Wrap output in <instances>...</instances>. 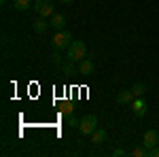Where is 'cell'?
I'll return each instance as SVG.
<instances>
[{"instance_id":"6da1fadb","label":"cell","mask_w":159,"mask_h":157,"mask_svg":"<svg viewBox=\"0 0 159 157\" xmlns=\"http://www.w3.org/2000/svg\"><path fill=\"white\" fill-rule=\"evenodd\" d=\"M85 55H87V45L83 40H72V45L66 49V58L72 64H79L81 60H85Z\"/></svg>"},{"instance_id":"7a4b0ae2","label":"cell","mask_w":159,"mask_h":157,"mask_svg":"<svg viewBox=\"0 0 159 157\" xmlns=\"http://www.w3.org/2000/svg\"><path fill=\"white\" fill-rule=\"evenodd\" d=\"M51 45H53V49H57V51H64V49H68L72 45V34L66 32V30H60V32L53 36Z\"/></svg>"},{"instance_id":"3957f363","label":"cell","mask_w":159,"mask_h":157,"mask_svg":"<svg viewBox=\"0 0 159 157\" xmlns=\"http://www.w3.org/2000/svg\"><path fill=\"white\" fill-rule=\"evenodd\" d=\"M79 130H81L83 136H91V134L98 130V117H96V115H85V117L81 119Z\"/></svg>"},{"instance_id":"277c9868","label":"cell","mask_w":159,"mask_h":157,"mask_svg":"<svg viewBox=\"0 0 159 157\" xmlns=\"http://www.w3.org/2000/svg\"><path fill=\"white\" fill-rule=\"evenodd\" d=\"M34 9H36L38 17H51L55 13V4H53V0H36Z\"/></svg>"},{"instance_id":"5b68a950","label":"cell","mask_w":159,"mask_h":157,"mask_svg":"<svg viewBox=\"0 0 159 157\" xmlns=\"http://www.w3.org/2000/svg\"><path fill=\"white\" fill-rule=\"evenodd\" d=\"M142 145L151 151L153 146L159 145V134L155 132V130H147V132H144V136H142Z\"/></svg>"},{"instance_id":"8992f818","label":"cell","mask_w":159,"mask_h":157,"mask_svg":"<svg viewBox=\"0 0 159 157\" xmlns=\"http://www.w3.org/2000/svg\"><path fill=\"white\" fill-rule=\"evenodd\" d=\"M49 25L55 30V32H60V30L66 28V17H64L61 13H53V15L49 17Z\"/></svg>"},{"instance_id":"52a82bcc","label":"cell","mask_w":159,"mask_h":157,"mask_svg":"<svg viewBox=\"0 0 159 157\" xmlns=\"http://www.w3.org/2000/svg\"><path fill=\"white\" fill-rule=\"evenodd\" d=\"M96 72V64L91 60H81L79 62V74H83V76H91V74Z\"/></svg>"},{"instance_id":"ba28073f","label":"cell","mask_w":159,"mask_h":157,"mask_svg":"<svg viewBox=\"0 0 159 157\" xmlns=\"http://www.w3.org/2000/svg\"><path fill=\"white\" fill-rule=\"evenodd\" d=\"M129 106H132V113H134L136 117H144V113H147V100L144 98H136Z\"/></svg>"},{"instance_id":"9c48e42d","label":"cell","mask_w":159,"mask_h":157,"mask_svg":"<svg viewBox=\"0 0 159 157\" xmlns=\"http://www.w3.org/2000/svg\"><path fill=\"white\" fill-rule=\"evenodd\" d=\"M115 100H117V104H132V102L136 100V96H134L132 89H121V91L117 94Z\"/></svg>"},{"instance_id":"30bf717a","label":"cell","mask_w":159,"mask_h":157,"mask_svg":"<svg viewBox=\"0 0 159 157\" xmlns=\"http://www.w3.org/2000/svg\"><path fill=\"white\" fill-rule=\"evenodd\" d=\"M34 32H38V34H43V32H47V28H51L49 21H47V17H38L36 21H34Z\"/></svg>"},{"instance_id":"8fae6325","label":"cell","mask_w":159,"mask_h":157,"mask_svg":"<svg viewBox=\"0 0 159 157\" xmlns=\"http://www.w3.org/2000/svg\"><path fill=\"white\" fill-rule=\"evenodd\" d=\"M104 140H106V132H104V130H96V132L91 134V145H96V146H100L102 145V142H104Z\"/></svg>"},{"instance_id":"7c38bea8","label":"cell","mask_w":159,"mask_h":157,"mask_svg":"<svg viewBox=\"0 0 159 157\" xmlns=\"http://www.w3.org/2000/svg\"><path fill=\"white\" fill-rule=\"evenodd\" d=\"M129 155L132 157H148V149L144 145H138V146H134V149L129 151Z\"/></svg>"},{"instance_id":"4fadbf2b","label":"cell","mask_w":159,"mask_h":157,"mask_svg":"<svg viewBox=\"0 0 159 157\" xmlns=\"http://www.w3.org/2000/svg\"><path fill=\"white\" fill-rule=\"evenodd\" d=\"M30 4H32V0H13V7H15L17 11H25V9H30Z\"/></svg>"},{"instance_id":"5bb4252c","label":"cell","mask_w":159,"mask_h":157,"mask_svg":"<svg viewBox=\"0 0 159 157\" xmlns=\"http://www.w3.org/2000/svg\"><path fill=\"white\" fill-rule=\"evenodd\" d=\"M132 91H134L136 98H142L144 91H147V87H144V83H136V85H132Z\"/></svg>"},{"instance_id":"9a60e30c","label":"cell","mask_w":159,"mask_h":157,"mask_svg":"<svg viewBox=\"0 0 159 157\" xmlns=\"http://www.w3.org/2000/svg\"><path fill=\"white\" fill-rule=\"evenodd\" d=\"M66 121H68V125H72V127H79V125H81V121L76 119L74 115H66Z\"/></svg>"},{"instance_id":"2e32d148","label":"cell","mask_w":159,"mask_h":157,"mask_svg":"<svg viewBox=\"0 0 159 157\" xmlns=\"http://www.w3.org/2000/svg\"><path fill=\"white\" fill-rule=\"evenodd\" d=\"M112 155H115V157H125V155H129V153H127V151H123V149H115V151H112Z\"/></svg>"},{"instance_id":"e0dca14e","label":"cell","mask_w":159,"mask_h":157,"mask_svg":"<svg viewBox=\"0 0 159 157\" xmlns=\"http://www.w3.org/2000/svg\"><path fill=\"white\" fill-rule=\"evenodd\" d=\"M61 113H64V115H72V104H68V102H66V104H64V109H61Z\"/></svg>"},{"instance_id":"ac0fdd59","label":"cell","mask_w":159,"mask_h":157,"mask_svg":"<svg viewBox=\"0 0 159 157\" xmlns=\"http://www.w3.org/2000/svg\"><path fill=\"white\" fill-rule=\"evenodd\" d=\"M61 2H66V4H70V2H74V0H61Z\"/></svg>"}]
</instances>
